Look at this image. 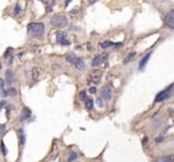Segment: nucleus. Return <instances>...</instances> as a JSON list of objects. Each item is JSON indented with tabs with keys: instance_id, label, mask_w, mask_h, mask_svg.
<instances>
[{
	"instance_id": "a211bd4d",
	"label": "nucleus",
	"mask_w": 174,
	"mask_h": 162,
	"mask_svg": "<svg viewBox=\"0 0 174 162\" xmlns=\"http://www.w3.org/2000/svg\"><path fill=\"white\" fill-rule=\"evenodd\" d=\"M76 157H78V154L76 153H71L69 154V156H68V159H67V162H73V161H75L76 160Z\"/></svg>"
},
{
	"instance_id": "aec40b11",
	"label": "nucleus",
	"mask_w": 174,
	"mask_h": 162,
	"mask_svg": "<svg viewBox=\"0 0 174 162\" xmlns=\"http://www.w3.org/2000/svg\"><path fill=\"white\" fill-rule=\"evenodd\" d=\"M66 60L68 61V62H71V63H74V61L76 60V57L73 55V54H71V55H67V57H66Z\"/></svg>"
},
{
	"instance_id": "7ed1b4c3",
	"label": "nucleus",
	"mask_w": 174,
	"mask_h": 162,
	"mask_svg": "<svg viewBox=\"0 0 174 162\" xmlns=\"http://www.w3.org/2000/svg\"><path fill=\"white\" fill-rule=\"evenodd\" d=\"M50 24L55 27H64V26H67L68 22H67V18L63 14H56L51 18Z\"/></svg>"
},
{
	"instance_id": "f257e3e1",
	"label": "nucleus",
	"mask_w": 174,
	"mask_h": 162,
	"mask_svg": "<svg viewBox=\"0 0 174 162\" xmlns=\"http://www.w3.org/2000/svg\"><path fill=\"white\" fill-rule=\"evenodd\" d=\"M27 30L35 37H42L44 34V25L42 23H31L27 26Z\"/></svg>"
},
{
	"instance_id": "f8f14e48",
	"label": "nucleus",
	"mask_w": 174,
	"mask_h": 162,
	"mask_svg": "<svg viewBox=\"0 0 174 162\" xmlns=\"http://www.w3.org/2000/svg\"><path fill=\"white\" fill-rule=\"evenodd\" d=\"M150 53H148L146 56H144L141 61H140V69H144L146 68V66H147V63H148V61H149V58H150Z\"/></svg>"
},
{
	"instance_id": "ddd939ff",
	"label": "nucleus",
	"mask_w": 174,
	"mask_h": 162,
	"mask_svg": "<svg viewBox=\"0 0 174 162\" xmlns=\"http://www.w3.org/2000/svg\"><path fill=\"white\" fill-rule=\"evenodd\" d=\"M18 135H19V139H21V146L23 147L24 144H25V132H24V130L23 129H19V131H18Z\"/></svg>"
},
{
	"instance_id": "423d86ee",
	"label": "nucleus",
	"mask_w": 174,
	"mask_h": 162,
	"mask_svg": "<svg viewBox=\"0 0 174 162\" xmlns=\"http://www.w3.org/2000/svg\"><path fill=\"white\" fill-rule=\"evenodd\" d=\"M165 23H166V25H167L168 27L174 29V10H172V11L166 16Z\"/></svg>"
},
{
	"instance_id": "4468645a",
	"label": "nucleus",
	"mask_w": 174,
	"mask_h": 162,
	"mask_svg": "<svg viewBox=\"0 0 174 162\" xmlns=\"http://www.w3.org/2000/svg\"><path fill=\"white\" fill-rule=\"evenodd\" d=\"M91 81H93V82L94 84H98L99 82V81H100V73H98V72H97V74L94 75V73H92L91 74Z\"/></svg>"
},
{
	"instance_id": "4be33fe9",
	"label": "nucleus",
	"mask_w": 174,
	"mask_h": 162,
	"mask_svg": "<svg viewBox=\"0 0 174 162\" xmlns=\"http://www.w3.org/2000/svg\"><path fill=\"white\" fill-rule=\"evenodd\" d=\"M79 100H86V91H81L79 93Z\"/></svg>"
},
{
	"instance_id": "9b49d317",
	"label": "nucleus",
	"mask_w": 174,
	"mask_h": 162,
	"mask_svg": "<svg viewBox=\"0 0 174 162\" xmlns=\"http://www.w3.org/2000/svg\"><path fill=\"white\" fill-rule=\"evenodd\" d=\"M73 65L75 66V68H76V69H79V70H84V69L86 68L84 60H81V58H76V60L74 61V63H73Z\"/></svg>"
},
{
	"instance_id": "393cba45",
	"label": "nucleus",
	"mask_w": 174,
	"mask_h": 162,
	"mask_svg": "<svg viewBox=\"0 0 174 162\" xmlns=\"http://www.w3.org/2000/svg\"><path fill=\"white\" fill-rule=\"evenodd\" d=\"M21 11H22L21 6L17 5V6H16V8H14V13H16V14H18V13H21Z\"/></svg>"
},
{
	"instance_id": "c756f323",
	"label": "nucleus",
	"mask_w": 174,
	"mask_h": 162,
	"mask_svg": "<svg viewBox=\"0 0 174 162\" xmlns=\"http://www.w3.org/2000/svg\"><path fill=\"white\" fill-rule=\"evenodd\" d=\"M94 1H95V0H88V4H90V5H92Z\"/></svg>"
},
{
	"instance_id": "cd10ccee",
	"label": "nucleus",
	"mask_w": 174,
	"mask_h": 162,
	"mask_svg": "<svg viewBox=\"0 0 174 162\" xmlns=\"http://www.w3.org/2000/svg\"><path fill=\"white\" fill-rule=\"evenodd\" d=\"M90 93H91V94L97 93V87H91V88H90Z\"/></svg>"
},
{
	"instance_id": "9d476101",
	"label": "nucleus",
	"mask_w": 174,
	"mask_h": 162,
	"mask_svg": "<svg viewBox=\"0 0 174 162\" xmlns=\"http://www.w3.org/2000/svg\"><path fill=\"white\" fill-rule=\"evenodd\" d=\"M5 78H6V81H7V84L11 86L14 81H16V79H14V74H13V72L12 70H10V69H7L6 70V73H5Z\"/></svg>"
},
{
	"instance_id": "5701e85b",
	"label": "nucleus",
	"mask_w": 174,
	"mask_h": 162,
	"mask_svg": "<svg viewBox=\"0 0 174 162\" xmlns=\"http://www.w3.org/2000/svg\"><path fill=\"white\" fill-rule=\"evenodd\" d=\"M1 148H3V155L6 156V155H7V149H6V146H5V143H4V141L1 142Z\"/></svg>"
},
{
	"instance_id": "7c9ffc66",
	"label": "nucleus",
	"mask_w": 174,
	"mask_h": 162,
	"mask_svg": "<svg viewBox=\"0 0 174 162\" xmlns=\"http://www.w3.org/2000/svg\"><path fill=\"white\" fill-rule=\"evenodd\" d=\"M72 1V0H67V1H66V6H68L69 5V3Z\"/></svg>"
},
{
	"instance_id": "a878e982",
	"label": "nucleus",
	"mask_w": 174,
	"mask_h": 162,
	"mask_svg": "<svg viewBox=\"0 0 174 162\" xmlns=\"http://www.w3.org/2000/svg\"><path fill=\"white\" fill-rule=\"evenodd\" d=\"M97 104H98L99 107H103V106H104V105H103V100H101V98H98V99H97Z\"/></svg>"
},
{
	"instance_id": "20e7f679",
	"label": "nucleus",
	"mask_w": 174,
	"mask_h": 162,
	"mask_svg": "<svg viewBox=\"0 0 174 162\" xmlns=\"http://www.w3.org/2000/svg\"><path fill=\"white\" fill-rule=\"evenodd\" d=\"M56 41H57V43H60L61 45H69V41L67 39V36L64 32H61L59 31L56 34Z\"/></svg>"
},
{
	"instance_id": "0eeeda50",
	"label": "nucleus",
	"mask_w": 174,
	"mask_h": 162,
	"mask_svg": "<svg viewBox=\"0 0 174 162\" xmlns=\"http://www.w3.org/2000/svg\"><path fill=\"white\" fill-rule=\"evenodd\" d=\"M30 116H31V110L29 108V107H26V106H24V107L22 108L21 116H19V120L23 122V120H25V119H29V117H30Z\"/></svg>"
},
{
	"instance_id": "2f4dec72",
	"label": "nucleus",
	"mask_w": 174,
	"mask_h": 162,
	"mask_svg": "<svg viewBox=\"0 0 174 162\" xmlns=\"http://www.w3.org/2000/svg\"><path fill=\"white\" fill-rule=\"evenodd\" d=\"M0 105H1V107H5V106H4V105H5V101L3 100V101H1V103H0Z\"/></svg>"
},
{
	"instance_id": "6e6552de",
	"label": "nucleus",
	"mask_w": 174,
	"mask_h": 162,
	"mask_svg": "<svg viewBox=\"0 0 174 162\" xmlns=\"http://www.w3.org/2000/svg\"><path fill=\"white\" fill-rule=\"evenodd\" d=\"M1 94H3V98H7V97H13L17 94V91L13 88V87H10L8 89L6 88H1Z\"/></svg>"
},
{
	"instance_id": "1a4fd4ad",
	"label": "nucleus",
	"mask_w": 174,
	"mask_h": 162,
	"mask_svg": "<svg viewBox=\"0 0 174 162\" xmlns=\"http://www.w3.org/2000/svg\"><path fill=\"white\" fill-rule=\"evenodd\" d=\"M104 57H106V54H103V55H97L93 60H92V67H99L103 62Z\"/></svg>"
},
{
	"instance_id": "f3484780",
	"label": "nucleus",
	"mask_w": 174,
	"mask_h": 162,
	"mask_svg": "<svg viewBox=\"0 0 174 162\" xmlns=\"http://www.w3.org/2000/svg\"><path fill=\"white\" fill-rule=\"evenodd\" d=\"M85 107L87 110H91L93 107V100L92 99H86L85 100Z\"/></svg>"
},
{
	"instance_id": "f03ea898",
	"label": "nucleus",
	"mask_w": 174,
	"mask_h": 162,
	"mask_svg": "<svg viewBox=\"0 0 174 162\" xmlns=\"http://www.w3.org/2000/svg\"><path fill=\"white\" fill-rule=\"evenodd\" d=\"M173 88H174V85H169L166 89H163L162 92H160L156 98H155V103H161V101H165L167 99H169L172 97V92H173Z\"/></svg>"
},
{
	"instance_id": "dca6fc26",
	"label": "nucleus",
	"mask_w": 174,
	"mask_h": 162,
	"mask_svg": "<svg viewBox=\"0 0 174 162\" xmlns=\"http://www.w3.org/2000/svg\"><path fill=\"white\" fill-rule=\"evenodd\" d=\"M156 162H172V156H161L156 160Z\"/></svg>"
},
{
	"instance_id": "412c9836",
	"label": "nucleus",
	"mask_w": 174,
	"mask_h": 162,
	"mask_svg": "<svg viewBox=\"0 0 174 162\" xmlns=\"http://www.w3.org/2000/svg\"><path fill=\"white\" fill-rule=\"evenodd\" d=\"M38 75H40V73H38L37 68H34V69H32V78H34V80H35V81L38 79Z\"/></svg>"
},
{
	"instance_id": "39448f33",
	"label": "nucleus",
	"mask_w": 174,
	"mask_h": 162,
	"mask_svg": "<svg viewBox=\"0 0 174 162\" xmlns=\"http://www.w3.org/2000/svg\"><path fill=\"white\" fill-rule=\"evenodd\" d=\"M101 98L105 99V100H110L112 98V88H111V86L106 85L105 87H103V89H101Z\"/></svg>"
},
{
	"instance_id": "b1692460",
	"label": "nucleus",
	"mask_w": 174,
	"mask_h": 162,
	"mask_svg": "<svg viewBox=\"0 0 174 162\" xmlns=\"http://www.w3.org/2000/svg\"><path fill=\"white\" fill-rule=\"evenodd\" d=\"M163 139H165V137H163V135H160L155 138V143H160V142H162Z\"/></svg>"
},
{
	"instance_id": "c85d7f7f",
	"label": "nucleus",
	"mask_w": 174,
	"mask_h": 162,
	"mask_svg": "<svg viewBox=\"0 0 174 162\" xmlns=\"http://www.w3.org/2000/svg\"><path fill=\"white\" fill-rule=\"evenodd\" d=\"M1 132H3V134L5 132V126H4V125H1Z\"/></svg>"
},
{
	"instance_id": "6ab92c4d",
	"label": "nucleus",
	"mask_w": 174,
	"mask_h": 162,
	"mask_svg": "<svg viewBox=\"0 0 174 162\" xmlns=\"http://www.w3.org/2000/svg\"><path fill=\"white\" fill-rule=\"evenodd\" d=\"M111 45H114L112 42H103L101 44H100V47H101V49H106V48H109V47H111Z\"/></svg>"
},
{
	"instance_id": "bb28decb",
	"label": "nucleus",
	"mask_w": 174,
	"mask_h": 162,
	"mask_svg": "<svg viewBox=\"0 0 174 162\" xmlns=\"http://www.w3.org/2000/svg\"><path fill=\"white\" fill-rule=\"evenodd\" d=\"M45 4H49V6H53L54 5V0H43Z\"/></svg>"
},
{
	"instance_id": "2eb2a0df",
	"label": "nucleus",
	"mask_w": 174,
	"mask_h": 162,
	"mask_svg": "<svg viewBox=\"0 0 174 162\" xmlns=\"http://www.w3.org/2000/svg\"><path fill=\"white\" fill-rule=\"evenodd\" d=\"M135 56H136V53H135V51H131V53H129V54H128V56L124 58V61H123V62H124V63H129V62H130V61H131V60H132Z\"/></svg>"
}]
</instances>
